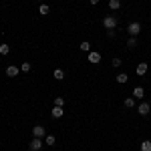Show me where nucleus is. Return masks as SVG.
Wrapping results in <instances>:
<instances>
[{"mask_svg":"<svg viewBox=\"0 0 151 151\" xmlns=\"http://www.w3.org/2000/svg\"><path fill=\"white\" fill-rule=\"evenodd\" d=\"M32 135L38 137V139H42V137H47V131H45L42 125H35V127H32Z\"/></svg>","mask_w":151,"mask_h":151,"instance_id":"20e7f679","label":"nucleus"},{"mask_svg":"<svg viewBox=\"0 0 151 151\" xmlns=\"http://www.w3.org/2000/svg\"><path fill=\"white\" fill-rule=\"evenodd\" d=\"M87 60H89L91 65H97V63L101 60V52H89V57H87Z\"/></svg>","mask_w":151,"mask_h":151,"instance_id":"423d86ee","label":"nucleus"},{"mask_svg":"<svg viewBox=\"0 0 151 151\" xmlns=\"http://www.w3.org/2000/svg\"><path fill=\"white\" fill-rule=\"evenodd\" d=\"M65 105V99L63 97H55V107H63Z\"/></svg>","mask_w":151,"mask_h":151,"instance_id":"4be33fe9","label":"nucleus"},{"mask_svg":"<svg viewBox=\"0 0 151 151\" xmlns=\"http://www.w3.org/2000/svg\"><path fill=\"white\" fill-rule=\"evenodd\" d=\"M137 111H139V115H149V111H151V105L143 101V103H141L139 107H137Z\"/></svg>","mask_w":151,"mask_h":151,"instance_id":"39448f33","label":"nucleus"},{"mask_svg":"<svg viewBox=\"0 0 151 151\" xmlns=\"http://www.w3.org/2000/svg\"><path fill=\"white\" fill-rule=\"evenodd\" d=\"M45 143H47V145H50V147H55V143H57L55 135H47V137H45Z\"/></svg>","mask_w":151,"mask_h":151,"instance_id":"dca6fc26","label":"nucleus"},{"mask_svg":"<svg viewBox=\"0 0 151 151\" xmlns=\"http://www.w3.org/2000/svg\"><path fill=\"white\" fill-rule=\"evenodd\" d=\"M18 73H20V69H18V67H14V65L6 67V77H16Z\"/></svg>","mask_w":151,"mask_h":151,"instance_id":"6e6552de","label":"nucleus"},{"mask_svg":"<svg viewBox=\"0 0 151 151\" xmlns=\"http://www.w3.org/2000/svg\"><path fill=\"white\" fill-rule=\"evenodd\" d=\"M127 47H129V48H135V47H137V36H129Z\"/></svg>","mask_w":151,"mask_h":151,"instance_id":"f3484780","label":"nucleus"},{"mask_svg":"<svg viewBox=\"0 0 151 151\" xmlns=\"http://www.w3.org/2000/svg\"><path fill=\"white\" fill-rule=\"evenodd\" d=\"M36 2H42V0H36Z\"/></svg>","mask_w":151,"mask_h":151,"instance_id":"393cba45","label":"nucleus"},{"mask_svg":"<svg viewBox=\"0 0 151 151\" xmlns=\"http://www.w3.org/2000/svg\"><path fill=\"white\" fill-rule=\"evenodd\" d=\"M109 8L111 10H119L121 8V0H109Z\"/></svg>","mask_w":151,"mask_h":151,"instance_id":"ddd939ff","label":"nucleus"},{"mask_svg":"<svg viewBox=\"0 0 151 151\" xmlns=\"http://www.w3.org/2000/svg\"><path fill=\"white\" fill-rule=\"evenodd\" d=\"M50 115H52V119H60V117L65 115V109H63V107H55V109L50 111Z\"/></svg>","mask_w":151,"mask_h":151,"instance_id":"0eeeda50","label":"nucleus"},{"mask_svg":"<svg viewBox=\"0 0 151 151\" xmlns=\"http://www.w3.org/2000/svg\"><path fill=\"white\" fill-rule=\"evenodd\" d=\"M42 145H45V141H42V139H38V137H35V139L30 141L28 149H30V151H40V149H42Z\"/></svg>","mask_w":151,"mask_h":151,"instance_id":"7ed1b4c3","label":"nucleus"},{"mask_svg":"<svg viewBox=\"0 0 151 151\" xmlns=\"http://www.w3.org/2000/svg\"><path fill=\"white\" fill-rule=\"evenodd\" d=\"M121 63H123L121 58H113V60H111V65H113L115 69H119V67H121Z\"/></svg>","mask_w":151,"mask_h":151,"instance_id":"5701e85b","label":"nucleus"},{"mask_svg":"<svg viewBox=\"0 0 151 151\" xmlns=\"http://www.w3.org/2000/svg\"><path fill=\"white\" fill-rule=\"evenodd\" d=\"M79 48H81L83 52H91V42L89 40H83L81 45H79Z\"/></svg>","mask_w":151,"mask_h":151,"instance_id":"f8f14e48","label":"nucleus"},{"mask_svg":"<svg viewBox=\"0 0 151 151\" xmlns=\"http://www.w3.org/2000/svg\"><path fill=\"white\" fill-rule=\"evenodd\" d=\"M141 151H151V141H141Z\"/></svg>","mask_w":151,"mask_h":151,"instance_id":"aec40b11","label":"nucleus"},{"mask_svg":"<svg viewBox=\"0 0 151 151\" xmlns=\"http://www.w3.org/2000/svg\"><path fill=\"white\" fill-rule=\"evenodd\" d=\"M48 12H50V8H48L47 4H40V6H38V14H40V16H47Z\"/></svg>","mask_w":151,"mask_h":151,"instance_id":"4468645a","label":"nucleus"},{"mask_svg":"<svg viewBox=\"0 0 151 151\" xmlns=\"http://www.w3.org/2000/svg\"><path fill=\"white\" fill-rule=\"evenodd\" d=\"M143 97H145L143 87H135V89H133V99H143Z\"/></svg>","mask_w":151,"mask_h":151,"instance_id":"1a4fd4ad","label":"nucleus"},{"mask_svg":"<svg viewBox=\"0 0 151 151\" xmlns=\"http://www.w3.org/2000/svg\"><path fill=\"white\" fill-rule=\"evenodd\" d=\"M117 24H119V20H117L113 14H109V16H105V18H103V26L107 28V30H115Z\"/></svg>","mask_w":151,"mask_h":151,"instance_id":"f257e3e1","label":"nucleus"},{"mask_svg":"<svg viewBox=\"0 0 151 151\" xmlns=\"http://www.w3.org/2000/svg\"><path fill=\"white\" fill-rule=\"evenodd\" d=\"M115 81L119 83V85H125V83L129 81V75H125V73H119V75L115 77Z\"/></svg>","mask_w":151,"mask_h":151,"instance_id":"9d476101","label":"nucleus"},{"mask_svg":"<svg viewBox=\"0 0 151 151\" xmlns=\"http://www.w3.org/2000/svg\"><path fill=\"white\" fill-rule=\"evenodd\" d=\"M30 69H32V65H30L28 60H24L22 67H20V70H22V73H30Z\"/></svg>","mask_w":151,"mask_h":151,"instance_id":"a211bd4d","label":"nucleus"},{"mask_svg":"<svg viewBox=\"0 0 151 151\" xmlns=\"http://www.w3.org/2000/svg\"><path fill=\"white\" fill-rule=\"evenodd\" d=\"M127 32H129V36H137L141 32V24L139 22H131L127 26Z\"/></svg>","mask_w":151,"mask_h":151,"instance_id":"f03ea898","label":"nucleus"},{"mask_svg":"<svg viewBox=\"0 0 151 151\" xmlns=\"http://www.w3.org/2000/svg\"><path fill=\"white\" fill-rule=\"evenodd\" d=\"M65 79V73L63 69H55V81H63Z\"/></svg>","mask_w":151,"mask_h":151,"instance_id":"2eb2a0df","label":"nucleus"},{"mask_svg":"<svg viewBox=\"0 0 151 151\" xmlns=\"http://www.w3.org/2000/svg\"><path fill=\"white\" fill-rule=\"evenodd\" d=\"M125 107H127V109H133V107H135V99H133V97L125 99Z\"/></svg>","mask_w":151,"mask_h":151,"instance_id":"6ab92c4d","label":"nucleus"},{"mask_svg":"<svg viewBox=\"0 0 151 151\" xmlns=\"http://www.w3.org/2000/svg\"><path fill=\"white\" fill-rule=\"evenodd\" d=\"M147 69H149V67H147V63H139V65H137V75L143 77V75L147 73Z\"/></svg>","mask_w":151,"mask_h":151,"instance_id":"9b49d317","label":"nucleus"},{"mask_svg":"<svg viewBox=\"0 0 151 151\" xmlns=\"http://www.w3.org/2000/svg\"><path fill=\"white\" fill-rule=\"evenodd\" d=\"M89 2H91V4H99V0H89Z\"/></svg>","mask_w":151,"mask_h":151,"instance_id":"b1692460","label":"nucleus"},{"mask_svg":"<svg viewBox=\"0 0 151 151\" xmlns=\"http://www.w3.org/2000/svg\"><path fill=\"white\" fill-rule=\"evenodd\" d=\"M10 52V47L8 45H0V55H8Z\"/></svg>","mask_w":151,"mask_h":151,"instance_id":"412c9836","label":"nucleus"}]
</instances>
